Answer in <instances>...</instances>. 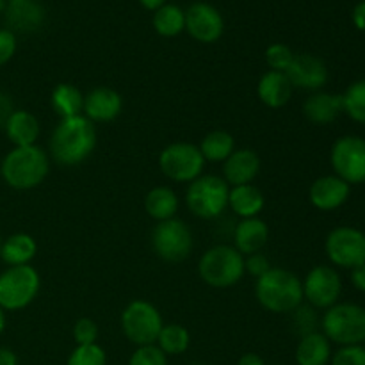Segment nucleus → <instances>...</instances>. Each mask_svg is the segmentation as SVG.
Listing matches in <instances>:
<instances>
[{"mask_svg":"<svg viewBox=\"0 0 365 365\" xmlns=\"http://www.w3.org/2000/svg\"><path fill=\"white\" fill-rule=\"evenodd\" d=\"M294 56L296 53L287 45H284V43H273L266 50V63L269 66V70L285 73L287 68L291 66Z\"/></svg>","mask_w":365,"mask_h":365,"instance_id":"obj_34","label":"nucleus"},{"mask_svg":"<svg viewBox=\"0 0 365 365\" xmlns=\"http://www.w3.org/2000/svg\"><path fill=\"white\" fill-rule=\"evenodd\" d=\"M128 365H168V356L160 351L157 344L139 346L132 353Z\"/></svg>","mask_w":365,"mask_h":365,"instance_id":"obj_35","label":"nucleus"},{"mask_svg":"<svg viewBox=\"0 0 365 365\" xmlns=\"http://www.w3.org/2000/svg\"><path fill=\"white\" fill-rule=\"evenodd\" d=\"M152 248L164 262H184L195 250V235L185 221L177 217L160 221L152 230Z\"/></svg>","mask_w":365,"mask_h":365,"instance_id":"obj_9","label":"nucleus"},{"mask_svg":"<svg viewBox=\"0 0 365 365\" xmlns=\"http://www.w3.org/2000/svg\"><path fill=\"white\" fill-rule=\"evenodd\" d=\"M6 6H7L6 0H0V13H4V11H6Z\"/></svg>","mask_w":365,"mask_h":365,"instance_id":"obj_48","label":"nucleus"},{"mask_svg":"<svg viewBox=\"0 0 365 365\" xmlns=\"http://www.w3.org/2000/svg\"><path fill=\"white\" fill-rule=\"evenodd\" d=\"M185 31L200 43H216L223 36L225 20L220 11L210 4H192L185 11Z\"/></svg>","mask_w":365,"mask_h":365,"instance_id":"obj_14","label":"nucleus"},{"mask_svg":"<svg viewBox=\"0 0 365 365\" xmlns=\"http://www.w3.org/2000/svg\"><path fill=\"white\" fill-rule=\"evenodd\" d=\"M334 175L349 185L365 182V139L360 135H342L330 152Z\"/></svg>","mask_w":365,"mask_h":365,"instance_id":"obj_12","label":"nucleus"},{"mask_svg":"<svg viewBox=\"0 0 365 365\" xmlns=\"http://www.w3.org/2000/svg\"><path fill=\"white\" fill-rule=\"evenodd\" d=\"M41 278L34 267L14 266L0 273V307L6 312L24 310L38 298Z\"/></svg>","mask_w":365,"mask_h":365,"instance_id":"obj_7","label":"nucleus"},{"mask_svg":"<svg viewBox=\"0 0 365 365\" xmlns=\"http://www.w3.org/2000/svg\"><path fill=\"white\" fill-rule=\"evenodd\" d=\"M353 24L359 31L365 32V0L356 4L355 9H353Z\"/></svg>","mask_w":365,"mask_h":365,"instance_id":"obj_43","label":"nucleus"},{"mask_svg":"<svg viewBox=\"0 0 365 365\" xmlns=\"http://www.w3.org/2000/svg\"><path fill=\"white\" fill-rule=\"evenodd\" d=\"M38 253V242L29 234H13L2 241L0 259L9 267L29 266Z\"/></svg>","mask_w":365,"mask_h":365,"instance_id":"obj_27","label":"nucleus"},{"mask_svg":"<svg viewBox=\"0 0 365 365\" xmlns=\"http://www.w3.org/2000/svg\"><path fill=\"white\" fill-rule=\"evenodd\" d=\"M96 141H98L96 127L88 118L82 114L66 118L57 123L50 135L48 155L59 166H78L95 152Z\"/></svg>","mask_w":365,"mask_h":365,"instance_id":"obj_1","label":"nucleus"},{"mask_svg":"<svg viewBox=\"0 0 365 365\" xmlns=\"http://www.w3.org/2000/svg\"><path fill=\"white\" fill-rule=\"evenodd\" d=\"M120 324L125 337L139 348V346L155 344L164 321L153 303L146 299H134L121 312Z\"/></svg>","mask_w":365,"mask_h":365,"instance_id":"obj_8","label":"nucleus"},{"mask_svg":"<svg viewBox=\"0 0 365 365\" xmlns=\"http://www.w3.org/2000/svg\"><path fill=\"white\" fill-rule=\"evenodd\" d=\"M73 339L77 346H89L96 344L98 339V324L89 317H81L73 324Z\"/></svg>","mask_w":365,"mask_h":365,"instance_id":"obj_37","label":"nucleus"},{"mask_svg":"<svg viewBox=\"0 0 365 365\" xmlns=\"http://www.w3.org/2000/svg\"><path fill=\"white\" fill-rule=\"evenodd\" d=\"M303 285V302L316 310H328L339 303L342 294V278L331 266H316L307 273Z\"/></svg>","mask_w":365,"mask_h":365,"instance_id":"obj_13","label":"nucleus"},{"mask_svg":"<svg viewBox=\"0 0 365 365\" xmlns=\"http://www.w3.org/2000/svg\"><path fill=\"white\" fill-rule=\"evenodd\" d=\"M342 107L353 121L365 125V78L353 82L342 93Z\"/></svg>","mask_w":365,"mask_h":365,"instance_id":"obj_32","label":"nucleus"},{"mask_svg":"<svg viewBox=\"0 0 365 365\" xmlns=\"http://www.w3.org/2000/svg\"><path fill=\"white\" fill-rule=\"evenodd\" d=\"M331 365H365V348L362 344L341 346L331 355Z\"/></svg>","mask_w":365,"mask_h":365,"instance_id":"obj_36","label":"nucleus"},{"mask_svg":"<svg viewBox=\"0 0 365 365\" xmlns=\"http://www.w3.org/2000/svg\"><path fill=\"white\" fill-rule=\"evenodd\" d=\"M7 139L13 143V146H32L38 143L39 134H41V127H39V120L31 113V110L14 109L9 120L6 121Z\"/></svg>","mask_w":365,"mask_h":365,"instance_id":"obj_23","label":"nucleus"},{"mask_svg":"<svg viewBox=\"0 0 365 365\" xmlns=\"http://www.w3.org/2000/svg\"><path fill=\"white\" fill-rule=\"evenodd\" d=\"M260 157L250 148H235L234 153L223 163V180L230 187L253 184L260 173Z\"/></svg>","mask_w":365,"mask_h":365,"instance_id":"obj_18","label":"nucleus"},{"mask_svg":"<svg viewBox=\"0 0 365 365\" xmlns=\"http://www.w3.org/2000/svg\"><path fill=\"white\" fill-rule=\"evenodd\" d=\"M198 274L209 287L230 289L245 277V257L230 245L207 250L198 262Z\"/></svg>","mask_w":365,"mask_h":365,"instance_id":"obj_4","label":"nucleus"},{"mask_svg":"<svg viewBox=\"0 0 365 365\" xmlns=\"http://www.w3.org/2000/svg\"><path fill=\"white\" fill-rule=\"evenodd\" d=\"M123 110V98L118 91L110 88H96L84 95V109L82 116L91 123H109L114 121Z\"/></svg>","mask_w":365,"mask_h":365,"instance_id":"obj_17","label":"nucleus"},{"mask_svg":"<svg viewBox=\"0 0 365 365\" xmlns=\"http://www.w3.org/2000/svg\"><path fill=\"white\" fill-rule=\"evenodd\" d=\"M4 330H6V310L0 307V335L4 334Z\"/></svg>","mask_w":365,"mask_h":365,"instance_id":"obj_47","label":"nucleus"},{"mask_svg":"<svg viewBox=\"0 0 365 365\" xmlns=\"http://www.w3.org/2000/svg\"><path fill=\"white\" fill-rule=\"evenodd\" d=\"M6 24L11 32H36L45 21V9L36 0H20L6 6Z\"/></svg>","mask_w":365,"mask_h":365,"instance_id":"obj_22","label":"nucleus"},{"mask_svg":"<svg viewBox=\"0 0 365 365\" xmlns=\"http://www.w3.org/2000/svg\"><path fill=\"white\" fill-rule=\"evenodd\" d=\"M324 337L339 346L365 342V309L356 303H335L321 317Z\"/></svg>","mask_w":365,"mask_h":365,"instance_id":"obj_5","label":"nucleus"},{"mask_svg":"<svg viewBox=\"0 0 365 365\" xmlns=\"http://www.w3.org/2000/svg\"><path fill=\"white\" fill-rule=\"evenodd\" d=\"M139 2H141V6L145 7V9L157 11V9H160L164 4H166V0H139Z\"/></svg>","mask_w":365,"mask_h":365,"instance_id":"obj_46","label":"nucleus"},{"mask_svg":"<svg viewBox=\"0 0 365 365\" xmlns=\"http://www.w3.org/2000/svg\"><path fill=\"white\" fill-rule=\"evenodd\" d=\"M237 365H266V362H264L262 356L257 355V353H245V355L239 359Z\"/></svg>","mask_w":365,"mask_h":365,"instance_id":"obj_44","label":"nucleus"},{"mask_svg":"<svg viewBox=\"0 0 365 365\" xmlns=\"http://www.w3.org/2000/svg\"><path fill=\"white\" fill-rule=\"evenodd\" d=\"M330 360L331 346L323 331H312L299 339L298 346H296L298 365H328Z\"/></svg>","mask_w":365,"mask_h":365,"instance_id":"obj_26","label":"nucleus"},{"mask_svg":"<svg viewBox=\"0 0 365 365\" xmlns=\"http://www.w3.org/2000/svg\"><path fill=\"white\" fill-rule=\"evenodd\" d=\"M292 93H294V88L287 75L282 71L267 70L257 84L259 100L269 109H282L287 106L292 98Z\"/></svg>","mask_w":365,"mask_h":365,"instance_id":"obj_20","label":"nucleus"},{"mask_svg":"<svg viewBox=\"0 0 365 365\" xmlns=\"http://www.w3.org/2000/svg\"><path fill=\"white\" fill-rule=\"evenodd\" d=\"M351 284L356 291L365 292V264L351 269Z\"/></svg>","mask_w":365,"mask_h":365,"instance_id":"obj_42","label":"nucleus"},{"mask_svg":"<svg viewBox=\"0 0 365 365\" xmlns=\"http://www.w3.org/2000/svg\"><path fill=\"white\" fill-rule=\"evenodd\" d=\"M205 163H225L235 150L234 135L225 130H212L198 145Z\"/></svg>","mask_w":365,"mask_h":365,"instance_id":"obj_29","label":"nucleus"},{"mask_svg":"<svg viewBox=\"0 0 365 365\" xmlns=\"http://www.w3.org/2000/svg\"><path fill=\"white\" fill-rule=\"evenodd\" d=\"M255 298L267 312L292 314L299 305H303L302 280L292 271L271 267L266 274L257 278Z\"/></svg>","mask_w":365,"mask_h":365,"instance_id":"obj_3","label":"nucleus"},{"mask_svg":"<svg viewBox=\"0 0 365 365\" xmlns=\"http://www.w3.org/2000/svg\"><path fill=\"white\" fill-rule=\"evenodd\" d=\"M0 248H2V239H0Z\"/></svg>","mask_w":365,"mask_h":365,"instance_id":"obj_50","label":"nucleus"},{"mask_svg":"<svg viewBox=\"0 0 365 365\" xmlns=\"http://www.w3.org/2000/svg\"><path fill=\"white\" fill-rule=\"evenodd\" d=\"M153 29L164 38H175L185 29V13L178 6L164 4L153 14Z\"/></svg>","mask_w":365,"mask_h":365,"instance_id":"obj_30","label":"nucleus"},{"mask_svg":"<svg viewBox=\"0 0 365 365\" xmlns=\"http://www.w3.org/2000/svg\"><path fill=\"white\" fill-rule=\"evenodd\" d=\"M266 207V198L257 185H235L228 192V209L241 220L259 217Z\"/></svg>","mask_w":365,"mask_h":365,"instance_id":"obj_24","label":"nucleus"},{"mask_svg":"<svg viewBox=\"0 0 365 365\" xmlns=\"http://www.w3.org/2000/svg\"><path fill=\"white\" fill-rule=\"evenodd\" d=\"M205 164L198 146L185 141L171 143L159 155V168L163 175L177 184H191L192 180L202 177Z\"/></svg>","mask_w":365,"mask_h":365,"instance_id":"obj_10","label":"nucleus"},{"mask_svg":"<svg viewBox=\"0 0 365 365\" xmlns=\"http://www.w3.org/2000/svg\"><path fill=\"white\" fill-rule=\"evenodd\" d=\"M0 365H18V359L11 349L0 348Z\"/></svg>","mask_w":365,"mask_h":365,"instance_id":"obj_45","label":"nucleus"},{"mask_svg":"<svg viewBox=\"0 0 365 365\" xmlns=\"http://www.w3.org/2000/svg\"><path fill=\"white\" fill-rule=\"evenodd\" d=\"M271 262L262 252L253 253V255L245 257V273L250 274L253 278H260L262 274H266L271 269Z\"/></svg>","mask_w":365,"mask_h":365,"instance_id":"obj_39","label":"nucleus"},{"mask_svg":"<svg viewBox=\"0 0 365 365\" xmlns=\"http://www.w3.org/2000/svg\"><path fill=\"white\" fill-rule=\"evenodd\" d=\"M66 365H107V355L98 344L77 346L68 356Z\"/></svg>","mask_w":365,"mask_h":365,"instance_id":"obj_33","label":"nucleus"},{"mask_svg":"<svg viewBox=\"0 0 365 365\" xmlns=\"http://www.w3.org/2000/svg\"><path fill=\"white\" fill-rule=\"evenodd\" d=\"M48 152L39 148L38 145L32 146H14L6 153L0 164V175L2 180L16 191H31L39 187L50 173Z\"/></svg>","mask_w":365,"mask_h":365,"instance_id":"obj_2","label":"nucleus"},{"mask_svg":"<svg viewBox=\"0 0 365 365\" xmlns=\"http://www.w3.org/2000/svg\"><path fill=\"white\" fill-rule=\"evenodd\" d=\"M292 319H294V327H298L302 337L307 334H312V331H317V314L316 309H312L310 305H299L292 312Z\"/></svg>","mask_w":365,"mask_h":365,"instance_id":"obj_38","label":"nucleus"},{"mask_svg":"<svg viewBox=\"0 0 365 365\" xmlns=\"http://www.w3.org/2000/svg\"><path fill=\"white\" fill-rule=\"evenodd\" d=\"M351 195V185L337 175H324L316 178L309 189V200L317 210L331 212L344 205Z\"/></svg>","mask_w":365,"mask_h":365,"instance_id":"obj_16","label":"nucleus"},{"mask_svg":"<svg viewBox=\"0 0 365 365\" xmlns=\"http://www.w3.org/2000/svg\"><path fill=\"white\" fill-rule=\"evenodd\" d=\"M14 113V106H13V100L7 93L0 91V128L6 127V121L9 120L11 114Z\"/></svg>","mask_w":365,"mask_h":365,"instance_id":"obj_41","label":"nucleus"},{"mask_svg":"<svg viewBox=\"0 0 365 365\" xmlns=\"http://www.w3.org/2000/svg\"><path fill=\"white\" fill-rule=\"evenodd\" d=\"M269 239V227L260 217H250V220H241L234 228L232 241L234 248L241 253L242 257L260 253Z\"/></svg>","mask_w":365,"mask_h":365,"instance_id":"obj_19","label":"nucleus"},{"mask_svg":"<svg viewBox=\"0 0 365 365\" xmlns=\"http://www.w3.org/2000/svg\"><path fill=\"white\" fill-rule=\"evenodd\" d=\"M344 113L342 95L328 91H316L303 103V114L314 125H330Z\"/></svg>","mask_w":365,"mask_h":365,"instance_id":"obj_21","label":"nucleus"},{"mask_svg":"<svg viewBox=\"0 0 365 365\" xmlns=\"http://www.w3.org/2000/svg\"><path fill=\"white\" fill-rule=\"evenodd\" d=\"M50 103H52L53 113L61 120H66V118L81 116L82 109H84V95H82V91L77 86L61 82V84L53 88Z\"/></svg>","mask_w":365,"mask_h":365,"instance_id":"obj_28","label":"nucleus"},{"mask_svg":"<svg viewBox=\"0 0 365 365\" xmlns=\"http://www.w3.org/2000/svg\"><path fill=\"white\" fill-rule=\"evenodd\" d=\"M292 88L303 91H321L328 82V68L323 59L312 53H298L285 71Z\"/></svg>","mask_w":365,"mask_h":365,"instance_id":"obj_15","label":"nucleus"},{"mask_svg":"<svg viewBox=\"0 0 365 365\" xmlns=\"http://www.w3.org/2000/svg\"><path fill=\"white\" fill-rule=\"evenodd\" d=\"M16 34L9 29H0V66L9 63L16 53Z\"/></svg>","mask_w":365,"mask_h":365,"instance_id":"obj_40","label":"nucleus"},{"mask_svg":"<svg viewBox=\"0 0 365 365\" xmlns=\"http://www.w3.org/2000/svg\"><path fill=\"white\" fill-rule=\"evenodd\" d=\"M324 252L335 267L353 269L365 264V234L355 227H337L327 235Z\"/></svg>","mask_w":365,"mask_h":365,"instance_id":"obj_11","label":"nucleus"},{"mask_svg":"<svg viewBox=\"0 0 365 365\" xmlns=\"http://www.w3.org/2000/svg\"><path fill=\"white\" fill-rule=\"evenodd\" d=\"M155 344L159 346V349L166 356L182 355V353H185L189 349V344H191V335H189L187 328L182 327V324H177V323L164 324L159 337H157Z\"/></svg>","mask_w":365,"mask_h":365,"instance_id":"obj_31","label":"nucleus"},{"mask_svg":"<svg viewBox=\"0 0 365 365\" xmlns=\"http://www.w3.org/2000/svg\"><path fill=\"white\" fill-rule=\"evenodd\" d=\"M7 4H14V2H20V0H6Z\"/></svg>","mask_w":365,"mask_h":365,"instance_id":"obj_49","label":"nucleus"},{"mask_svg":"<svg viewBox=\"0 0 365 365\" xmlns=\"http://www.w3.org/2000/svg\"><path fill=\"white\" fill-rule=\"evenodd\" d=\"M180 209V200L178 195L168 185H157L150 189L145 196V210L152 220L157 223L177 217Z\"/></svg>","mask_w":365,"mask_h":365,"instance_id":"obj_25","label":"nucleus"},{"mask_svg":"<svg viewBox=\"0 0 365 365\" xmlns=\"http://www.w3.org/2000/svg\"><path fill=\"white\" fill-rule=\"evenodd\" d=\"M230 185L217 175H202L187 185L185 205L200 220H216L228 209Z\"/></svg>","mask_w":365,"mask_h":365,"instance_id":"obj_6","label":"nucleus"}]
</instances>
